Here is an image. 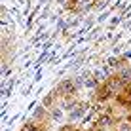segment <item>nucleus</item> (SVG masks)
Returning a JSON list of instances; mask_svg holds the SVG:
<instances>
[{
  "label": "nucleus",
  "mask_w": 131,
  "mask_h": 131,
  "mask_svg": "<svg viewBox=\"0 0 131 131\" xmlns=\"http://www.w3.org/2000/svg\"><path fill=\"white\" fill-rule=\"evenodd\" d=\"M112 122H114L112 114H101V116H97L95 125H97V127H101V129H105V127H108V125H112Z\"/></svg>",
  "instance_id": "nucleus-5"
},
{
  "label": "nucleus",
  "mask_w": 131,
  "mask_h": 131,
  "mask_svg": "<svg viewBox=\"0 0 131 131\" xmlns=\"http://www.w3.org/2000/svg\"><path fill=\"white\" fill-rule=\"evenodd\" d=\"M89 108L88 103H78V106L76 108H72V110L69 112V122H82L85 118V110Z\"/></svg>",
  "instance_id": "nucleus-2"
},
{
  "label": "nucleus",
  "mask_w": 131,
  "mask_h": 131,
  "mask_svg": "<svg viewBox=\"0 0 131 131\" xmlns=\"http://www.w3.org/2000/svg\"><path fill=\"white\" fill-rule=\"evenodd\" d=\"M108 97H112V91L108 89V85H106V84L99 85V88L95 89V99H97V101H106Z\"/></svg>",
  "instance_id": "nucleus-3"
},
{
  "label": "nucleus",
  "mask_w": 131,
  "mask_h": 131,
  "mask_svg": "<svg viewBox=\"0 0 131 131\" xmlns=\"http://www.w3.org/2000/svg\"><path fill=\"white\" fill-rule=\"evenodd\" d=\"M116 131H131V116H129V118L120 120L118 125H116Z\"/></svg>",
  "instance_id": "nucleus-8"
},
{
  "label": "nucleus",
  "mask_w": 131,
  "mask_h": 131,
  "mask_svg": "<svg viewBox=\"0 0 131 131\" xmlns=\"http://www.w3.org/2000/svg\"><path fill=\"white\" fill-rule=\"evenodd\" d=\"M46 114H48V108L46 106H36L34 108V116H32V120L34 122H44V120H46Z\"/></svg>",
  "instance_id": "nucleus-6"
},
{
  "label": "nucleus",
  "mask_w": 131,
  "mask_h": 131,
  "mask_svg": "<svg viewBox=\"0 0 131 131\" xmlns=\"http://www.w3.org/2000/svg\"><path fill=\"white\" fill-rule=\"evenodd\" d=\"M63 114H65V110H63L59 105L49 108V116H51V120H53V122H61V120H63Z\"/></svg>",
  "instance_id": "nucleus-7"
},
{
  "label": "nucleus",
  "mask_w": 131,
  "mask_h": 131,
  "mask_svg": "<svg viewBox=\"0 0 131 131\" xmlns=\"http://www.w3.org/2000/svg\"><path fill=\"white\" fill-rule=\"evenodd\" d=\"M59 106L63 108V110L70 112L72 108H76V106H78V101H76L74 97H63V99H59Z\"/></svg>",
  "instance_id": "nucleus-4"
},
{
  "label": "nucleus",
  "mask_w": 131,
  "mask_h": 131,
  "mask_svg": "<svg viewBox=\"0 0 131 131\" xmlns=\"http://www.w3.org/2000/svg\"><path fill=\"white\" fill-rule=\"evenodd\" d=\"M76 131H82V129H76Z\"/></svg>",
  "instance_id": "nucleus-11"
},
{
  "label": "nucleus",
  "mask_w": 131,
  "mask_h": 131,
  "mask_svg": "<svg viewBox=\"0 0 131 131\" xmlns=\"http://www.w3.org/2000/svg\"><path fill=\"white\" fill-rule=\"evenodd\" d=\"M59 131H76V127H74L72 124H67V125H61Z\"/></svg>",
  "instance_id": "nucleus-10"
},
{
  "label": "nucleus",
  "mask_w": 131,
  "mask_h": 131,
  "mask_svg": "<svg viewBox=\"0 0 131 131\" xmlns=\"http://www.w3.org/2000/svg\"><path fill=\"white\" fill-rule=\"evenodd\" d=\"M118 76H120L122 80H125V82H129V78H131V69H127V67L124 69V67H122L120 72H118Z\"/></svg>",
  "instance_id": "nucleus-9"
},
{
  "label": "nucleus",
  "mask_w": 131,
  "mask_h": 131,
  "mask_svg": "<svg viewBox=\"0 0 131 131\" xmlns=\"http://www.w3.org/2000/svg\"><path fill=\"white\" fill-rule=\"evenodd\" d=\"M57 95H59V99L63 97H74V93L78 91V85H76L74 80H63V82L55 88Z\"/></svg>",
  "instance_id": "nucleus-1"
}]
</instances>
